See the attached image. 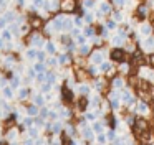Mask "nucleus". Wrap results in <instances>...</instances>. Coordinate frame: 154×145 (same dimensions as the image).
Segmentation results:
<instances>
[{"instance_id": "f03ea898", "label": "nucleus", "mask_w": 154, "mask_h": 145, "mask_svg": "<svg viewBox=\"0 0 154 145\" xmlns=\"http://www.w3.org/2000/svg\"><path fill=\"white\" fill-rule=\"evenodd\" d=\"M139 111H141V112H146V111H147L146 104H139Z\"/></svg>"}, {"instance_id": "f257e3e1", "label": "nucleus", "mask_w": 154, "mask_h": 145, "mask_svg": "<svg viewBox=\"0 0 154 145\" xmlns=\"http://www.w3.org/2000/svg\"><path fill=\"white\" fill-rule=\"evenodd\" d=\"M113 58L114 59H119V61H121V59H124V53L121 51V49H116V51L113 53Z\"/></svg>"}]
</instances>
